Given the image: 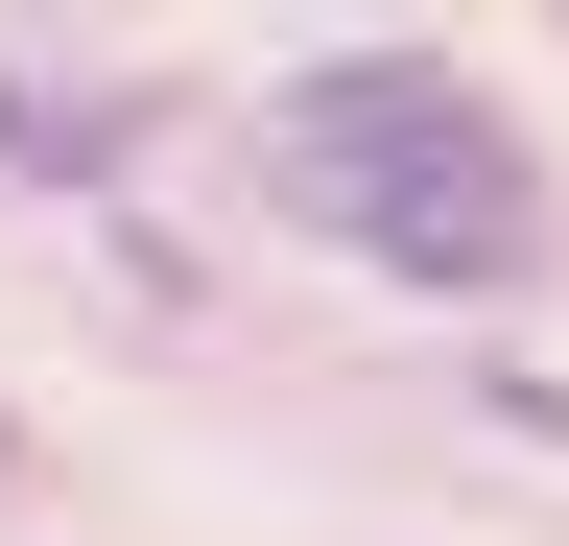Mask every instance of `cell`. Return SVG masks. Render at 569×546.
<instances>
[{
  "mask_svg": "<svg viewBox=\"0 0 569 546\" xmlns=\"http://www.w3.org/2000/svg\"><path fill=\"white\" fill-rule=\"evenodd\" d=\"M284 190H309L356 261L451 286V309L546 261V167H522V119H498L451 48H332V72H284Z\"/></svg>",
  "mask_w": 569,
  "mask_h": 546,
  "instance_id": "6da1fadb",
  "label": "cell"
}]
</instances>
